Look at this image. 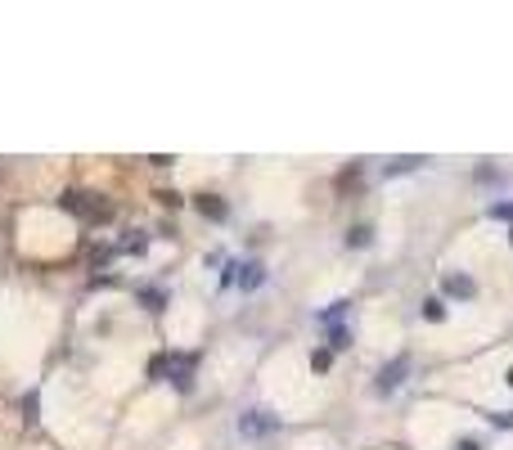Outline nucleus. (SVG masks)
Listing matches in <instances>:
<instances>
[{
    "label": "nucleus",
    "instance_id": "obj_1",
    "mask_svg": "<svg viewBox=\"0 0 513 450\" xmlns=\"http://www.w3.org/2000/svg\"><path fill=\"white\" fill-rule=\"evenodd\" d=\"M275 428H279V419L266 415V410H248V415L239 419V432L243 437H266V432H275Z\"/></svg>",
    "mask_w": 513,
    "mask_h": 450
},
{
    "label": "nucleus",
    "instance_id": "obj_2",
    "mask_svg": "<svg viewBox=\"0 0 513 450\" xmlns=\"http://www.w3.org/2000/svg\"><path fill=\"white\" fill-rule=\"evenodd\" d=\"M406 374H410V356H396L392 365H383V374H378V392H396L401 383H406Z\"/></svg>",
    "mask_w": 513,
    "mask_h": 450
},
{
    "label": "nucleus",
    "instance_id": "obj_3",
    "mask_svg": "<svg viewBox=\"0 0 513 450\" xmlns=\"http://www.w3.org/2000/svg\"><path fill=\"white\" fill-rule=\"evenodd\" d=\"M446 293L450 297H473V293H478V284H473L468 275H446Z\"/></svg>",
    "mask_w": 513,
    "mask_h": 450
},
{
    "label": "nucleus",
    "instance_id": "obj_4",
    "mask_svg": "<svg viewBox=\"0 0 513 450\" xmlns=\"http://www.w3.org/2000/svg\"><path fill=\"white\" fill-rule=\"evenodd\" d=\"M189 374H194V360L189 356H176V360H171V383H176V387H189Z\"/></svg>",
    "mask_w": 513,
    "mask_h": 450
},
{
    "label": "nucleus",
    "instance_id": "obj_5",
    "mask_svg": "<svg viewBox=\"0 0 513 450\" xmlns=\"http://www.w3.org/2000/svg\"><path fill=\"white\" fill-rule=\"evenodd\" d=\"M235 284H239V288H256V284H261V266H256V261H248V266H239Z\"/></svg>",
    "mask_w": 513,
    "mask_h": 450
},
{
    "label": "nucleus",
    "instance_id": "obj_6",
    "mask_svg": "<svg viewBox=\"0 0 513 450\" xmlns=\"http://www.w3.org/2000/svg\"><path fill=\"white\" fill-rule=\"evenodd\" d=\"M199 212H203V216H212V221H225V203H221V199H212V194H203V199H199Z\"/></svg>",
    "mask_w": 513,
    "mask_h": 450
},
{
    "label": "nucleus",
    "instance_id": "obj_7",
    "mask_svg": "<svg viewBox=\"0 0 513 450\" xmlns=\"http://www.w3.org/2000/svg\"><path fill=\"white\" fill-rule=\"evenodd\" d=\"M423 158H392V162H387V176H401V172H414V167H419Z\"/></svg>",
    "mask_w": 513,
    "mask_h": 450
},
{
    "label": "nucleus",
    "instance_id": "obj_8",
    "mask_svg": "<svg viewBox=\"0 0 513 450\" xmlns=\"http://www.w3.org/2000/svg\"><path fill=\"white\" fill-rule=\"evenodd\" d=\"M140 302H144L149 311H163V293H153V288H144V293H140Z\"/></svg>",
    "mask_w": 513,
    "mask_h": 450
},
{
    "label": "nucleus",
    "instance_id": "obj_9",
    "mask_svg": "<svg viewBox=\"0 0 513 450\" xmlns=\"http://www.w3.org/2000/svg\"><path fill=\"white\" fill-rule=\"evenodd\" d=\"M423 315H428V320H442V315H446V307H442V302H423Z\"/></svg>",
    "mask_w": 513,
    "mask_h": 450
},
{
    "label": "nucleus",
    "instance_id": "obj_10",
    "mask_svg": "<svg viewBox=\"0 0 513 450\" xmlns=\"http://www.w3.org/2000/svg\"><path fill=\"white\" fill-rule=\"evenodd\" d=\"M347 243H356V248H360V243H370V230H365V225H356V230L347 235Z\"/></svg>",
    "mask_w": 513,
    "mask_h": 450
},
{
    "label": "nucleus",
    "instance_id": "obj_11",
    "mask_svg": "<svg viewBox=\"0 0 513 450\" xmlns=\"http://www.w3.org/2000/svg\"><path fill=\"white\" fill-rule=\"evenodd\" d=\"M329 360H334L329 351H315V356H311V365H315V369H329Z\"/></svg>",
    "mask_w": 513,
    "mask_h": 450
},
{
    "label": "nucleus",
    "instance_id": "obj_12",
    "mask_svg": "<svg viewBox=\"0 0 513 450\" xmlns=\"http://www.w3.org/2000/svg\"><path fill=\"white\" fill-rule=\"evenodd\" d=\"M459 450H478V446H473V442H464V446H459Z\"/></svg>",
    "mask_w": 513,
    "mask_h": 450
},
{
    "label": "nucleus",
    "instance_id": "obj_13",
    "mask_svg": "<svg viewBox=\"0 0 513 450\" xmlns=\"http://www.w3.org/2000/svg\"><path fill=\"white\" fill-rule=\"evenodd\" d=\"M509 383H513V369H509Z\"/></svg>",
    "mask_w": 513,
    "mask_h": 450
}]
</instances>
